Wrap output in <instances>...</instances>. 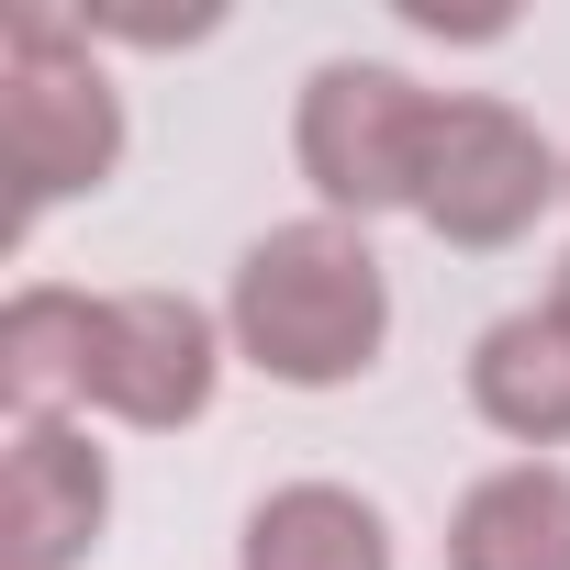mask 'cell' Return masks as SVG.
Instances as JSON below:
<instances>
[{
    "mask_svg": "<svg viewBox=\"0 0 570 570\" xmlns=\"http://www.w3.org/2000/svg\"><path fill=\"white\" fill-rule=\"evenodd\" d=\"M135 112L112 57L90 46L79 0H12L0 12V190H12V246L57 202H101L124 179Z\"/></svg>",
    "mask_w": 570,
    "mask_h": 570,
    "instance_id": "obj_2",
    "label": "cell"
},
{
    "mask_svg": "<svg viewBox=\"0 0 570 570\" xmlns=\"http://www.w3.org/2000/svg\"><path fill=\"white\" fill-rule=\"evenodd\" d=\"M448 570H570V459H503L448 503Z\"/></svg>",
    "mask_w": 570,
    "mask_h": 570,
    "instance_id": "obj_10",
    "label": "cell"
},
{
    "mask_svg": "<svg viewBox=\"0 0 570 570\" xmlns=\"http://www.w3.org/2000/svg\"><path fill=\"white\" fill-rule=\"evenodd\" d=\"M436 112H448V90H425L392 57H325V68H303V90H292V168H303L314 213H336V224L414 213Z\"/></svg>",
    "mask_w": 570,
    "mask_h": 570,
    "instance_id": "obj_3",
    "label": "cell"
},
{
    "mask_svg": "<svg viewBox=\"0 0 570 570\" xmlns=\"http://www.w3.org/2000/svg\"><path fill=\"white\" fill-rule=\"evenodd\" d=\"M570 202V146L537 135V112L492 101V90H448L436 112V146H425V190H414V224L436 246H525L548 213Z\"/></svg>",
    "mask_w": 570,
    "mask_h": 570,
    "instance_id": "obj_4",
    "label": "cell"
},
{
    "mask_svg": "<svg viewBox=\"0 0 570 570\" xmlns=\"http://www.w3.org/2000/svg\"><path fill=\"white\" fill-rule=\"evenodd\" d=\"M79 23L90 46H135V57H179V46H213L224 35V0H190V12H124V0H79Z\"/></svg>",
    "mask_w": 570,
    "mask_h": 570,
    "instance_id": "obj_11",
    "label": "cell"
},
{
    "mask_svg": "<svg viewBox=\"0 0 570 570\" xmlns=\"http://www.w3.org/2000/svg\"><path fill=\"white\" fill-rule=\"evenodd\" d=\"M90 347H101V292L68 279H23L0 303V414H90Z\"/></svg>",
    "mask_w": 570,
    "mask_h": 570,
    "instance_id": "obj_9",
    "label": "cell"
},
{
    "mask_svg": "<svg viewBox=\"0 0 570 570\" xmlns=\"http://www.w3.org/2000/svg\"><path fill=\"white\" fill-rule=\"evenodd\" d=\"M459 392H470V414H481L503 448L559 459V448H570V325H559L548 303L492 314V325L470 336V358H459Z\"/></svg>",
    "mask_w": 570,
    "mask_h": 570,
    "instance_id": "obj_7",
    "label": "cell"
},
{
    "mask_svg": "<svg viewBox=\"0 0 570 570\" xmlns=\"http://www.w3.org/2000/svg\"><path fill=\"white\" fill-rule=\"evenodd\" d=\"M235 570H403L392 548V514L358 492V481H268L235 525Z\"/></svg>",
    "mask_w": 570,
    "mask_h": 570,
    "instance_id": "obj_8",
    "label": "cell"
},
{
    "mask_svg": "<svg viewBox=\"0 0 570 570\" xmlns=\"http://www.w3.org/2000/svg\"><path fill=\"white\" fill-rule=\"evenodd\" d=\"M403 23L436 35V46H503L514 35V12H436V0H403Z\"/></svg>",
    "mask_w": 570,
    "mask_h": 570,
    "instance_id": "obj_12",
    "label": "cell"
},
{
    "mask_svg": "<svg viewBox=\"0 0 570 570\" xmlns=\"http://www.w3.org/2000/svg\"><path fill=\"white\" fill-rule=\"evenodd\" d=\"M537 303H548V314L570 325V246H559V268H548V292H537Z\"/></svg>",
    "mask_w": 570,
    "mask_h": 570,
    "instance_id": "obj_13",
    "label": "cell"
},
{
    "mask_svg": "<svg viewBox=\"0 0 570 570\" xmlns=\"http://www.w3.org/2000/svg\"><path fill=\"white\" fill-rule=\"evenodd\" d=\"M224 336L268 392H358L392 358V268L370 224L292 213L246 235V257L224 268Z\"/></svg>",
    "mask_w": 570,
    "mask_h": 570,
    "instance_id": "obj_1",
    "label": "cell"
},
{
    "mask_svg": "<svg viewBox=\"0 0 570 570\" xmlns=\"http://www.w3.org/2000/svg\"><path fill=\"white\" fill-rule=\"evenodd\" d=\"M112 537V448L90 414H35L0 436V570H90Z\"/></svg>",
    "mask_w": 570,
    "mask_h": 570,
    "instance_id": "obj_6",
    "label": "cell"
},
{
    "mask_svg": "<svg viewBox=\"0 0 570 570\" xmlns=\"http://www.w3.org/2000/svg\"><path fill=\"white\" fill-rule=\"evenodd\" d=\"M235 370L224 303H190L168 279H135V292H101V347H90V414L124 436H179L213 414Z\"/></svg>",
    "mask_w": 570,
    "mask_h": 570,
    "instance_id": "obj_5",
    "label": "cell"
}]
</instances>
